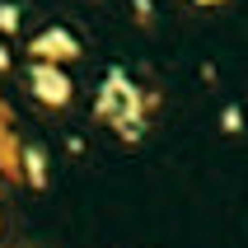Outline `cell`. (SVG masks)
<instances>
[{
  "label": "cell",
  "mask_w": 248,
  "mask_h": 248,
  "mask_svg": "<svg viewBox=\"0 0 248 248\" xmlns=\"http://www.w3.org/2000/svg\"><path fill=\"white\" fill-rule=\"evenodd\" d=\"M33 52H38L42 61H52V66H56V61H70L80 47H75V38H70V33H47V38L33 42Z\"/></svg>",
  "instance_id": "7a4b0ae2"
},
{
  "label": "cell",
  "mask_w": 248,
  "mask_h": 248,
  "mask_svg": "<svg viewBox=\"0 0 248 248\" xmlns=\"http://www.w3.org/2000/svg\"><path fill=\"white\" fill-rule=\"evenodd\" d=\"M28 84H33V94H38L42 103H52V108L70 103V80H66V70L52 66V61H38V66L28 70Z\"/></svg>",
  "instance_id": "6da1fadb"
}]
</instances>
